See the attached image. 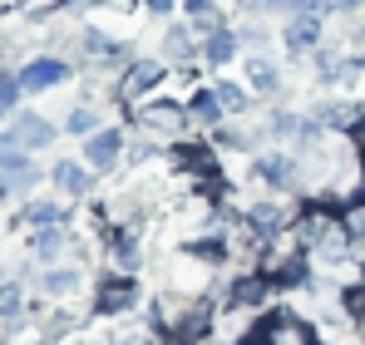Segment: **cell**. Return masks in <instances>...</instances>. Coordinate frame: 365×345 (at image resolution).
Returning a JSON list of instances; mask_svg holds the SVG:
<instances>
[{
    "mask_svg": "<svg viewBox=\"0 0 365 345\" xmlns=\"http://www.w3.org/2000/svg\"><path fill=\"white\" fill-rule=\"evenodd\" d=\"M311 118H316L321 128H331V133H356V128L365 123V109L356 104V99H321Z\"/></svg>",
    "mask_w": 365,
    "mask_h": 345,
    "instance_id": "cell-13",
    "label": "cell"
},
{
    "mask_svg": "<svg viewBox=\"0 0 365 345\" xmlns=\"http://www.w3.org/2000/svg\"><path fill=\"white\" fill-rule=\"evenodd\" d=\"M40 182V168L20 153V148H5L0 153V197H20Z\"/></svg>",
    "mask_w": 365,
    "mask_h": 345,
    "instance_id": "cell-10",
    "label": "cell"
},
{
    "mask_svg": "<svg viewBox=\"0 0 365 345\" xmlns=\"http://www.w3.org/2000/svg\"><path fill=\"white\" fill-rule=\"evenodd\" d=\"M158 84H168V64L163 59H128L119 69V79H114V99H119L123 109H133V104L153 99Z\"/></svg>",
    "mask_w": 365,
    "mask_h": 345,
    "instance_id": "cell-2",
    "label": "cell"
},
{
    "mask_svg": "<svg viewBox=\"0 0 365 345\" xmlns=\"http://www.w3.org/2000/svg\"><path fill=\"white\" fill-rule=\"evenodd\" d=\"M257 341L262 345H321V331L306 321L302 311L277 306V311H262L257 316Z\"/></svg>",
    "mask_w": 365,
    "mask_h": 345,
    "instance_id": "cell-3",
    "label": "cell"
},
{
    "mask_svg": "<svg viewBox=\"0 0 365 345\" xmlns=\"http://www.w3.org/2000/svg\"><path fill=\"white\" fill-rule=\"evenodd\" d=\"M64 133H74V138H89V133H99V114H94L89 104H74V109L64 114Z\"/></svg>",
    "mask_w": 365,
    "mask_h": 345,
    "instance_id": "cell-23",
    "label": "cell"
},
{
    "mask_svg": "<svg viewBox=\"0 0 365 345\" xmlns=\"http://www.w3.org/2000/svg\"><path fill=\"white\" fill-rule=\"evenodd\" d=\"M197 50H202L197 30H187V25H163V64H192Z\"/></svg>",
    "mask_w": 365,
    "mask_h": 345,
    "instance_id": "cell-17",
    "label": "cell"
},
{
    "mask_svg": "<svg viewBox=\"0 0 365 345\" xmlns=\"http://www.w3.org/2000/svg\"><path fill=\"white\" fill-rule=\"evenodd\" d=\"M20 311H25L20 282H0V316H5V321H20Z\"/></svg>",
    "mask_w": 365,
    "mask_h": 345,
    "instance_id": "cell-24",
    "label": "cell"
},
{
    "mask_svg": "<svg viewBox=\"0 0 365 345\" xmlns=\"http://www.w3.org/2000/svg\"><path fill=\"white\" fill-rule=\"evenodd\" d=\"M50 143H55V123L40 114H15V123L5 128V148L30 153V148H50Z\"/></svg>",
    "mask_w": 365,
    "mask_h": 345,
    "instance_id": "cell-9",
    "label": "cell"
},
{
    "mask_svg": "<svg viewBox=\"0 0 365 345\" xmlns=\"http://www.w3.org/2000/svg\"><path fill=\"white\" fill-rule=\"evenodd\" d=\"M30 252L45 262V267H60L64 257L69 262H79V247H74V237L64 227H35V242H30Z\"/></svg>",
    "mask_w": 365,
    "mask_h": 345,
    "instance_id": "cell-14",
    "label": "cell"
},
{
    "mask_svg": "<svg viewBox=\"0 0 365 345\" xmlns=\"http://www.w3.org/2000/svg\"><path fill=\"white\" fill-rule=\"evenodd\" d=\"M197 40H202L197 59H202V64H212V69H222V64H232V59H237V30H232V25H217V30L197 35Z\"/></svg>",
    "mask_w": 365,
    "mask_h": 345,
    "instance_id": "cell-16",
    "label": "cell"
},
{
    "mask_svg": "<svg viewBox=\"0 0 365 345\" xmlns=\"http://www.w3.org/2000/svg\"><path fill=\"white\" fill-rule=\"evenodd\" d=\"M182 10H187L192 20H207V15L217 10V0H182Z\"/></svg>",
    "mask_w": 365,
    "mask_h": 345,
    "instance_id": "cell-26",
    "label": "cell"
},
{
    "mask_svg": "<svg viewBox=\"0 0 365 345\" xmlns=\"http://www.w3.org/2000/svg\"><path fill=\"white\" fill-rule=\"evenodd\" d=\"M15 79H20L25 94H45V89H60L64 79H69V64L60 55H40V59H30Z\"/></svg>",
    "mask_w": 365,
    "mask_h": 345,
    "instance_id": "cell-11",
    "label": "cell"
},
{
    "mask_svg": "<svg viewBox=\"0 0 365 345\" xmlns=\"http://www.w3.org/2000/svg\"><path fill=\"white\" fill-rule=\"evenodd\" d=\"M79 282H84V277H79L74 267H50V272L40 277V291H45L50 301H74V296H79Z\"/></svg>",
    "mask_w": 365,
    "mask_h": 345,
    "instance_id": "cell-20",
    "label": "cell"
},
{
    "mask_svg": "<svg viewBox=\"0 0 365 345\" xmlns=\"http://www.w3.org/2000/svg\"><path fill=\"white\" fill-rule=\"evenodd\" d=\"M341 227H346V237H351V257L365 267V192L341 207Z\"/></svg>",
    "mask_w": 365,
    "mask_h": 345,
    "instance_id": "cell-19",
    "label": "cell"
},
{
    "mask_svg": "<svg viewBox=\"0 0 365 345\" xmlns=\"http://www.w3.org/2000/svg\"><path fill=\"white\" fill-rule=\"evenodd\" d=\"M133 306H138V282L133 277H123V272L99 277V287H94V311L99 316H128Z\"/></svg>",
    "mask_w": 365,
    "mask_h": 345,
    "instance_id": "cell-7",
    "label": "cell"
},
{
    "mask_svg": "<svg viewBox=\"0 0 365 345\" xmlns=\"http://www.w3.org/2000/svg\"><path fill=\"white\" fill-rule=\"evenodd\" d=\"M182 109H187V133L192 138H212L217 128H222V104H217V94H212V84H197L187 99H182Z\"/></svg>",
    "mask_w": 365,
    "mask_h": 345,
    "instance_id": "cell-6",
    "label": "cell"
},
{
    "mask_svg": "<svg viewBox=\"0 0 365 345\" xmlns=\"http://www.w3.org/2000/svg\"><path fill=\"white\" fill-rule=\"evenodd\" d=\"M212 94H217V104H222V114L237 118L252 109V89H242L237 79H212Z\"/></svg>",
    "mask_w": 365,
    "mask_h": 345,
    "instance_id": "cell-21",
    "label": "cell"
},
{
    "mask_svg": "<svg viewBox=\"0 0 365 345\" xmlns=\"http://www.w3.org/2000/svg\"><path fill=\"white\" fill-rule=\"evenodd\" d=\"M104 257H109V272L133 277V272L143 267V242H138V227H109V237H104Z\"/></svg>",
    "mask_w": 365,
    "mask_h": 345,
    "instance_id": "cell-8",
    "label": "cell"
},
{
    "mask_svg": "<svg viewBox=\"0 0 365 345\" xmlns=\"http://www.w3.org/2000/svg\"><path fill=\"white\" fill-rule=\"evenodd\" d=\"M242 79H247V89H252V94L272 99V94L282 89V64H277V59H267V55H247L242 59Z\"/></svg>",
    "mask_w": 365,
    "mask_h": 345,
    "instance_id": "cell-15",
    "label": "cell"
},
{
    "mask_svg": "<svg viewBox=\"0 0 365 345\" xmlns=\"http://www.w3.org/2000/svg\"><path fill=\"white\" fill-rule=\"evenodd\" d=\"M128 114H133L138 133H143L148 143H168V148H173L182 138H192V133H187V109H182L178 99H158V94H153V99L133 104Z\"/></svg>",
    "mask_w": 365,
    "mask_h": 345,
    "instance_id": "cell-1",
    "label": "cell"
},
{
    "mask_svg": "<svg viewBox=\"0 0 365 345\" xmlns=\"http://www.w3.org/2000/svg\"><path fill=\"white\" fill-rule=\"evenodd\" d=\"M143 10H148L153 20H168V15L178 10V0H143Z\"/></svg>",
    "mask_w": 365,
    "mask_h": 345,
    "instance_id": "cell-25",
    "label": "cell"
},
{
    "mask_svg": "<svg viewBox=\"0 0 365 345\" xmlns=\"http://www.w3.org/2000/svg\"><path fill=\"white\" fill-rule=\"evenodd\" d=\"M282 45H287V55H316L321 45H326V15H311V10H297V15H287V30H282Z\"/></svg>",
    "mask_w": 365,
    "mask_h": 345,
    "instance_id": "cell-5",
    "label": "cell"
},
{
    "mask_svg": "<svg viewBox=\"0 0 365 345\" xmlns=\"http://www.w3.org/2000/svg\"><path fill=\"white\" fill-rule=\"evenodd\" d=\"M25 222L30 227H64V202H50V197L25 202Z\"/></svg>",
    "mask_w": 365,
    "mask_h": 345,
    "instance_id": "cell-22",
    "label": "cell"
},
{
    "mask_svg": "<svg viewBox=\"0 0 365 345\" xmlns=\"http://www.w3.org/2000/svg\"><path fill=\"white\" fill-rule=\"evenodd\" d=\"M50 177H55V187L64 197H89V187H94V168H84L79 158H60L50 168Z\"/></svg>",
    "mask_w": 365,
    "mask_h": 345,
    "instance_id": "cell-18",
    "label": "cell"
},
{
    "mask_svg": "<svg viewBox=\"0 0 365 345\" xmlns=\"http://www.w3.org/2000/svg\"><path fill=\"white\" fill-rule=\"evenodd\" d=\"M168 163L197 187V182H207V177H222V158H217V143L212 138H182L168 148Z\"/></svg>",
    "mask_w": 365,
    "mask_h": 345,
    "instance_id": "cell-4",
    "label": "cell"
},
{
    "mask_svg": "<svg viewBox=\"0 0 365 345\" xmlns=\"http://www.w3.org/2000/svg\"><path fill=\"white\" fill-rule=\"evenodd\" d=\"M123 128H99V133H89L84 138V163L94 172H109V168H119L123 163Z\"/></svg>",
    "mask_w": 365,
    "mask_h": 345,
    "instance_id": "cell-12",
    "label": "cell"
}]
</instances>
